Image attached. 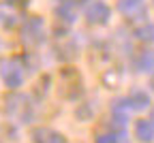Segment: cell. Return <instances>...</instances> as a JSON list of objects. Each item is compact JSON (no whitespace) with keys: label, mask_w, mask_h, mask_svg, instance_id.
Returning a JSON list of instances; mask_svg holds the SVG:
<instances>
[{"label":"cell","mask_w":154,"mask_h":143,"mask_svg":"<svg viewBox=\"0 0 154 143\" xmlns=\"http://www.w3.org/2000/svg\"><path fill=\"white\" fill-rule=\"evenodd\" d=\"M22 41L30 47H36L45 41V24L41 17H28L22 24Z\"/></svg>","instance_id":"3"},{"label":"cell","mask_w":154,"mask_h":143,"mask_svg":"<svg viewBox=\"0 0 154 143\" xmlns=\"http://www.w3.org/2000/svg\"><path fill=\"white\" fill-rule=\"evenodd\" d=\"M150 124H152V126H154V107H152V109H150Z\"/></svg>","instance_id":"15"},{"label":"cell","mask_w":154,"mask_h":143,"mask_svg":"<svg viewBox=\"0 0 154 143\" xmlns=\"http://www.w3.org/2000/svg\"><path fill=\"white\" fill-rule=\"evenodd\" d=\"M135 68H137V73L154 75V49L139 51V56L135 58Z\"/></svg>","instance_id":"9"},{"label":"cell","mask_w":154,"mask_h":143,"mask_svg":"<svg viewBox=\"0 0 154 143\" xmlns=\"http://www.w3.org/2000/svg\"><path fill=\"white\" fill-rule=\"evenodd\" d=\"M26 73H28V68H26L22 58H7V60L0 62V79H2V84L9 90L22 88Z\"/></svg>","instance_id":"2"},{"label":"cell","mask_w":154,"mask_h":143,"mask_svg":"<svg viewBox=\"0 0 154 143\" xmlns=\"http://www.w3.org/2000/svg\"><path fill=\"white\" fill-rule=\"evenodd\" d=\"M84 17L90 26H105L111 19V7L103 0H90L84 9Z\"/></svg>","instance_id":"4"},{"label":"cell","mask_w":154,"mask_h":143,"mask_svg":"<svg viewBox=\"0 0 154 143\" xmlns=\"http://www.w3.org/2000/svg\"><path fill=\"white\" fill-rule=\"evenodd\" d=\"M7 2H9V5H24L26 0H7Z\"/></svg>","instance_id":"14"},{"label":"cell","mask_w":154,"mask_h":143,"mask_svg":"<svg viewBox=\"0 0 154 143\" xmlns=\"http://www.w3.org/2000/svg\"><path fill=\"white\" fill-rule=\"evenodd\" d=\"M133 36L141 43H154V24L152 22H141L133 28Z\"/></svg>","instance_id":"12"},{"label":"cell","mask_w":154,"mask_h":143,"mask_svg":"<svg viewBox=\"0 0 154 143\" xmlns=\"http://www.w3.org/2000/svg\"><path fill=\"white\" fill-rule=\"evenodd\" d=\"M5 109L9 120H13L15 124H30L32 117H34V105L32 100L26 94H11L5 100Z\"/></svg>","instance_id":"1"},{"label":"cell","mask_w":154,"mask_h":143,"mask_svg":"<svg viewBox=\"0 0 154 143\" xmlns=\"http://www.w3.org/2000/svg\"><path fill=\"white\" fill-rule=\"evenodd\" d=\"M32 143H66V137L49 126H36L30 132Z\"/></svg>","instance_id":"6"},{"label":"cell","mask_w":154,"mask_h":143,"mask_svg":"<svg viewBox=\"0 0 154 143\" xmlns=\"http://www.w3.org/2000/svg\"><path fill=\"white\" fill-rule=\"evenodd\" d=\"M0 26L2 28L19 26V11L15 9V5H9V2L0 5Z\"/></svg>","instance_id":"8"},{"label":"cell","mask_w":154,"mask_h":143,"mask_svg":"<svg viewBox=\"0 0 154 143\" xmlns=\"http://www.w3.org/2000/svg\"><path fill=\"white\" fill-rule=\"evenodd\" d=\"M124 137H126V132L124 130H105V132H101V135H96V139H94V143H124Z\"/></svg>","instance_id":"13"},{"label":"cell","mask_w":154,"mask_h":143,"mask_svg":"<svg viewBox=\"0 0 154 143\" xmlns=\"http://www.w3.org/2000/svg\"><path fill=\"white\" fill-rule=\"evenodd\" d=\"M135 139L139 143H152L154 141V126L150 124V120L135 122Z\"/></svg>","instance_id":"11"},{"label":"cell","mask_w":154,"mask_h":143,"mask_svg":"<svg viewBox=\"0 0 154 143\" xmlns=\"http://www.w3.org/2000/svg\"><path fill=\"white\" fill-rule=\"evenodd\" d=\"M116 9L120 11L122 17L131 19V22H146V15H148V9H146V2L143 0H118Z\"/></svg>","instance_id":"5"},{"label":"cell","mask_w":154,"mask_h":143,"mask_svg":"<svg viewBox=\"0 0 154 143\" xmlns=\"http://www.w3.org/2000/svg\"><path fill=\"white\" fill-rule=\"evenodd\" d=\"M77 5L75 0H58V5H56V17L60 19V22L64 24H73L75 19H77Z\"/></svg>","instance_id":"7"},{"label":"cell","mask_w":154,"mask_h":143,"mask_svg":"<svg viewBox=\"0 0 154 143\" xmlns=\"http://www.w3.org/2000/svg\"><path fill=\"white\" fill-rule=\"evenodd\" d=\"M126 100H128V105H131V109L133 111H143V109H148L150 107V94L146 92V90H133L128 96H126Z\"/></svg>","instance_id":"10"}]
</instances>
